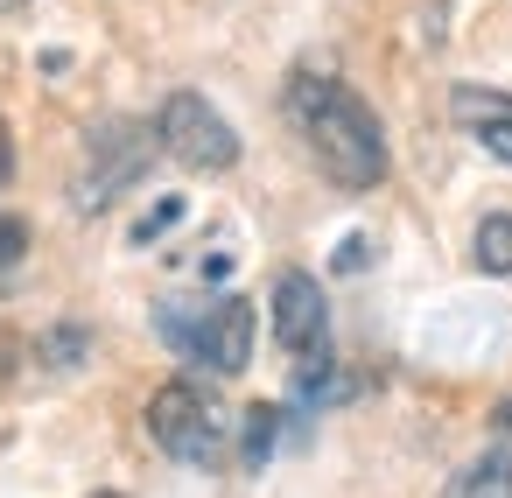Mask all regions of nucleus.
Returning <instances> with one entry per match:
<instances>
[{
	"mask_svg": "<svg viewBox=\"0 0 512 498\" xmlns=\"http://www.w3.org/2000/svg\"><path fill=\"white\" fill-rule=\"evenodd\" d=\"M288 127L302 134V148L316 155V169L337 190H372L386 176V134H379L372 106L344 78L295 71L288 78Z\"/></svg>",
	"mask_w": 512,
	"mask_h": 498,
	"instance_id": "f257e3e1",
	"label": "nucleus"
},
{
	"mask_svg": "<svg viewBox=\"0 0 512 498\" xmlns=\"http://www.w3.org/2000/svg\"><path fill=\"white\" fill-rule=\"evenodd\" d=\"M155 330L183 365L211 372H246L253 365V302L246 295H211V302H155Z\"/></svg>",
	"mask_w": 512,
	"mask_h": 498,
	"instance_id": "f03ea898",
	"label": "nucleus"
},
{
	"mask_svg": "<svg viewBox=\"0 0 512 498\" xmlns=\"http://www.w3.org/2000/svg\"><path fill=\"white\" fill-rule=\"evenodd\" d=\"M148 435L176 456V463H218L225 456V414L197 379H169L148 400Z\"/></svg>",
	"mask_w": 512,
	"mask_h": 498,
	"instance_id": "7ed1b4c3",
	"label": "nucleus"
},
{
	"mask_svg": "<svg viewBox=\"0 0 512 498\" xmlns=\"http://www.w3.org/2000/svg\"><path fill=\"white\" fill-rule=\"evenodd\" d=\"M155 141H162L183 169H204V176H218V169L239 162V134H232V120H225L204 92H169L162 113H155Z\"/></svg>",
	"mask_w": 512,
	"mask_h": 498,
	"instance_id": "20e7f679",
	"label": "nucleus"
},
{
	"mask_svg": "<svg viewBox=\"0 0 512 498\" xmlns=\"http://www.w3.org/2000/svg\"><path fill=\"white\" fill-rule=\"evenodd\" d=\"M155 162V141L141 120H106L92 141H85V169H78V211H99L113 204L120 190H134Z\"/></svg>",
	"mask_w": 512,
	"mask_h": 498,
	"instance_id": "39448f33",
	"label": "nucleus"
},
{
	"mask_svg": "<svg viewBox=\"0 0 512 498\" xmlns=\"http://www.w3.org/2000/svg\"><path fill=\"white\" fill-rule=\"evenodd\" d=\"M274 337H281V351H288V358H302V365L330 358V309H323L316 274L288 267V274L274 281Z\"/></svg>",
	"mask_w": 512,
	"mask_h": 498,
	"instance_id": "423d86ee",
	"label": "nucleus"
},
{
	"mask_svg": "<svg viewBox=\"0 0 512 498\" xmlns=\"http://www.w3.org/2000/svg\"><path fill=\"white\" fill-rule=\"evenodd\" d=\"M449 120H456L484 155L512 162V92H498V85H456V92H449Z\"/></svg>",
	"mask_w": 512,
	"mask_h": 498,
	"instance_id": "0eeeda50",
	"label": "nucleus"
},
{
	"mask_svg": "<svg viewBox=\"0 0 512 498\" xmlns=\"http://www.w3.org/2000/svg\"><path fill=\"white\" fill-rule=\"evenodd\" d=\"M442 498H512V456H477V463H463L456 477H449V491Z\"/></svg>",
	"mask_w": 512,
	"mask_h": 498,
	"instance_id": "6e6552de",
	"label": "nucleus"
},
{
	"mask_svg": "<svg viewBox=\"0 0 512 498\" xmlns=\"http://www.w3.org/2000/svg\"><path fill=\"white\" fill-rule=\"evenodd\" d=\"M470 253H477V267H484V274H512V211H491V218H477V239H470Z\"/></svg>",
	"mask_w": 512,
	"mask_h": 498,
	"instance_id": "1a4fd4ad",
	"label": "nucleus"
},
{
	"mask_svg": "<svg viewBox=\"0 0 512 498\" xmlns=\"http://www.w3.org/2000/svg\"><path fill=\"white\" fill-rule=\"evenodd\" d=\"M274 442H281V407H253V414H246V449H239V463L260 470V463L274 456Z\"/></svg>",
	"mask_w": 512,
	"mask_h": 498,
	"instance_id": "9d476101",
	"label": "nucleus"
},
{
	"mask_svg": "<svg viewBox=\"0 0 512 498\" xmlns=\"http://www.w3.org/2000/svg\"><path fill=\"white\" fill-rule=\"evenodd\" d=\"M176 218H183V197H162V204H155V211L134 225V246H148V239H155V232H169Z\"/></svg>",
	"mask_w": 512,
	"mask_h": 498,
	"instance_id": "9b49d317",
	"label": "nucleus"
},
{
	"mask_svg": "<svg viewBox=\"0 0 512 498\" xmlns=\"http://www.w3.org/2000/svg\"><path fill=\"white\" fill-rule=\"evenodd\" d=\"M29 253V225L22 218H0V267H15Z\"/></svg>",
	"mask_w": 512,
	"mask_h": 498,
	"instance_id": "f8f14e48",
	"label": "nucleus"
},
{
	"mask_svg": "<svg viewBox=\"0 0 512 498\" xmlns=\"http://www.w3.org/2000/svg\"><path fill=\"white\" fill-rule=\"evenodd\" d=\"M15 176V134H8V120H0V183Z\"/></svg>",
	"mask_w": 512,
	"mask_h": 498,
	"instance_id": "ddd939ff",
	"label": "nucleus"
},
{
	"mask_svg": "<svg viewBox=\"0 0 512 498\" xmlns=\"http://www.w3.org/2000/svg\"><path fill=\"white\" fill-rule=\"evenodd\" d=\"M498 435H505V442H512V400H505V407H498Z\"/></svg>",
	"mask_w": 512,
	"mask_h": 498,
	"instance_id": "4468645a",
	"label": "nucleus"
},
{
	"mask_svg": "<svg viewBox=\"0 0 512 498\" xmlns=\"http://www.w3.org/2000/svg\"><path fill=\"white\" fill-rule=\"evenodd\" d=\"M92 498H120V491H92Z\"/></svg>",
	"mask_w": 512,
	"mask_h": 498,
	"instance_id": "2eb2a0df",
	"label": "nucleus"
},
{
	"mask_svg": "<svg viewBox=\"0 0 512 498\" xmlns=\"http://www.w3.org/2000/svg\"><path fill=\"white\" fill-rule=\"evenodd\" d=\"M0 8H22V0H0Z\"/></svg>",
	"mask_w": 512,
	"mask_h": 498,
	"instance_id": "dca6fc26",
	"label": "nucleus"
}]
</instances>
